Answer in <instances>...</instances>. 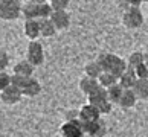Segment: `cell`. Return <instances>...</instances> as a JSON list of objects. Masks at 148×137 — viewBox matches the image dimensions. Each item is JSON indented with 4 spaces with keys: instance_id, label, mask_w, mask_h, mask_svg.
Returning <instances> with one entry per match:
<instances>
[{
    "instance_id": "4",
    "label": "cell",
    "mask_w": 148,
    "mask_h": 137,
    "mask_svg": "<svg viewBox=\"0 0 148 137\" xmlns=\"http://www.w3.org/2000/svg\"><path fill=\"white\" fill-rule=\"evenodd\" d=\"M26 57H28V61L34 64L35 67L41 65L45 63V49H43L41 43H38L37 40L31 41L28 46V50H26Z\"/></svg>"
},
{
    "instance_id": "26",
    "label": "cell",
    "mask_w": 148,
    "mask_h": 137,
    "mask_svg": "<svg viewBox=\"0 0 148 137\" xmlns=\"http://www.w3.org/2000/svg\"><path fill=\"white\" fill-rule=\"evenodd\" d=\"M9 85H12V76L8 75L5 70H2V72H0V91L5 90Z\"/></svg>"
},
{
    "instance_id": "5",
    "label": "cell",
    "mask_w": 148,
    "mask_h": 137,
    "mask_svg": "<svg viewBox=\"0 0 148 137\" xmlns=\"http://www.w3.org/2000/svg\"><path fill=\"white\" fill-rule=\"evenodd\" d=\"M61 136L63 137H84V130H83V123L79 119H73V120H67L66 123L61 125Z\"/></svg>"
},
{
    "instance_id": "25",
    "label": "cell",
    "mask_w": 148,
    "mask_h": 137,
    "mask_svg": "<svg viewBox=\"0 0 148 137\" xmlns=\"http://www.w3.org/2000/svg\"><path fill=\"white\" fill-rule=\"evenodd\" d=\"M29 79L31 78H28V76H21V75H12V85H15V87H18V89L23 91V89L26 87V84L29 82Z\"/></svg>"
},
{
    "instance_id": "30",
    "label": "cell",
    "mask_w": 148,
    "mask_h": 137,
    "mask_svg": "<svg viewBox=\"0 0 148 137\" xmlns=\"http://www.w3.org/2000/svg\"><path fill=\"white\" fill-rule=\"evenodd\" d=\"M113 105L114 104H112L110 101H107V102H104L102 105H99L98 108H99V111H101V114H108L112 111V108H113Z\"/></svg>"
},
{
    "instance_id": "18",
    "label": "cell",
    "mask_w": 148,
    "mask_h": 137,
    "mask_svg": "<svg viewBox=\"0 0 148 137\" xmlns=\"http://www.w3.org/2000/svg\"><path fill=\"white\" fill-rule=\"evenodd\" d=\"M84 72H86V76H90V78L98 79V78L102 75L104 70H102L101 64L98 63V61H92V63H87V64H86Z\"/></svg>"
},
{
    "instance_id": "19",
    "label": "cell",
    "mask_w": 148,
    "mask_h": 137,
    "mask_svg": "<svg viewBox=\"0 0 148 137\" xmlns=\"http://www.w3.org/2000/svg\"><path fill=\"white\" fill-rule=\"evenodd\" d=\"M40 91H41L40 82H38L37 79H34V78H31L29 82L26 84V87L23 89V95L25 96H29V97H35Z\"/></svg>"
},
{
    "instance_id": "23",
    "label": "cell",
    "mask_w": 148,
    "mask_h": 137,
    "mask_svg": "<svg viewBox=\"0 0 148 137\" xmlns=\"http://www.w3.org/2000/svg\"><path fill=\"white\" fill-rule=\"evenodd\" d=\"M98 81H99V85L104 87V89H110L112 85H114L118 82V78L112 73L108 72H102V75L98 78Z\"/></svg>"
},
{
    "instance_id": "24",
    "label": "cell",
    "mask_w": 148,
    "mask_h": 137,
    "mask_svg": "<svg viewBox=\"0 0 148 137\" xmlns=\"http://www.w3.org/2000/svg\"><path fill=\"white\" fill-rule=\"evenodd\" d=\"M127 64H128V67H131V69L139 67L140 64H144V53H142V52H133L128 57Z\"/></svg>"
},
{
    "instance_id": "12",
    "label": "cell",
    "mask_w": 148,
    "mask_h": 137,
    "mask_svg": "<svg viewBox=\"0 0 148 137\" xmlns=\"http://www.w3.org/2000/svg\"><path fill=\"white\" fill-rule=\"evenodd\" d=\"M87 97H89V104H92V105H95V107H99V105H102L104 102L110 101L108 99L107 89H104V87H99V89L95 90L92 95H89Z\"/></svg>"
},
{
    "instance_id": "6",
    "label": "cell",
    "mask_w": 148,
    "mask_h": 137,
    "mask_svg": "<svg viewBox=\"0 0 148 137\" xmlns=\"http://www.w3.org/2000/svg\"><path fill=\"white\" fill-rule=\"evenodd\" d=\"M81 123H83L84 133L90 137H104L107 133V125L102 119L93 120V122H81Z\"/></svg>"
},
{
    "instance_id": "33",
    "label": "cell",
    "mask_w": 148,
    "mask_h": 137,
    "mask_svg": "<svg viewBox=\"0 0 148 137\" xmlns=\"http://www.w3.org/2000/svg\"><path fill=\"white\" fill-rule=\"evenodd\" d=\"M29 2H34V3H43V2H47V0H29Z\"/></svg>"
},
{
    "instance_id": "11",
    "label": "cell",
    "mask_w": 148,
    "mask_h": 137,
    "mask_svg": "<svg viewBox=\"0 0 148 137\" xmlns=\"http://www.w3.org/2000/svg\"><path fill=\"white\" fill-rule=\"evenodd\" d=\"M25 35L28 37L31 41L37 40V38L41 35L40 20H26L25 21Z\"/></svg>"
},
{
    "instance_id": "14",
    "label": "cell",
    "mask_w": 148,
    "mask_h": 137,
    "mask_svg": "<svg viewBox=\"0 0 148 137\" xmlns=\"http://www.w3.org/2000/svg\"><path fill=\"white\" fill-rule=\"evenodd\" d=\"M138 99H139V97L136 96L134 90L133 89H127V90H124L118 105L122 107V108H131V107L136 105V101H138Z\"/></svg>"
},
{
    "instance_id": "7",
    "label": "cell",
    "mask_w": 148,
    "mask_h": 137,
    "mask_svg": "<svg viewBox=\"0 0 148 137\" xmlns=\"http://www.w3.org/2000/svg\"><path fill=\"white\" fill-rule=\"evenodd\" d=\"M2 102L6 104V105H14V104H17L21 96H23V91H21L18 87L15 85H9L6 87L5 90H2Z\"/></svg>"
},
{
    "instance_id": "29",
    "label": "cell",
    "mask_w": 148,
    "mask_h": 137,
    "mask_svg": "<svg viewBox=\"0 0 148 137\" xmlns=\"http://www.w3.org/2000/svg\"><path fill=\"white\" fill-rule=\"evenodd\" d=\"M8 64H9V57L5 50H2V53H0V69L5 70L8 67Z\"/></svg>"
},
{
    "instance_id": "32",
    "label": "cell",
    "mask_w": 148,
    "mask_h": 137,
    "mask_svg": "<svg viewBox=\"0 0 148 137\" xmlns=\"http://www.w3.org/2000/svg\"><path fill=\"white\" fill-rule=\"evenodd\" d=\"M144 63L148 65V52H147V53H144Z\"/></svg>"
},
{
    "instance_id": "34",
    "label": "cell",
    "mask_w": 148,
    "mask_h": 137,
    "mask_svg": "<svg viewBox=\"0 0 148 137\" xmlns=\"http://www.w3.org/2000/svg\"><path fill=\"white\" fill-rule=\"evenodd\" d=\"M145 2H147V3H148V0H145Z\"/></svg>"
},
{
    "instance_id": "3",
    "label": "cell",
    "mask_w": 148,
    "mask_h": 137,
    "mask_svg": "<svg viewBox=\"0 0 148 137\" xmlns=\"http://www.w3.org/2000/svg\"><path fill=\"white\" fill-rule=\"evenodd\" d=\"M23 5L20 0H2L0 2V17L3 20H15L21 14Z\"/></svg>"
},
{
    "instance_id": "10",
    "label": "cell",
    "mask_w": 148,
    "mask_h": 137,
    "mask_svg": "<svg viewBox=\"0 0 148 137\" xmlns=\"http://www.w3.org/2000/svg\"><path fill=\"white\" fill-rule=\"evenodd\" d=\"M138 75H136V70L134 69H131V67H127V70L119 76V84L124 87L125 90L127 89H133L134 84H136V81H138Z\"/></svg>"
},
{
    "instance_id": "13",
    "label": "cell",
    "mask_w": 148,
    "mask_h": 137,
    "mask_svg": "<svg viewBox=\"0 0 148 137\" xmlns=\"http://www.w3.org/2000/svg\"><path fill=\"white\" fill-rule=\"evenodd\" d=\"M99 81L98 79H95V78H90V76H84L83 79L79 81V89H81V91L83 93H86L87 96L89 95H92L95 90H98L99 89Z\"/></svg>"
},
{
    "instance_id": "35",
    "label": "cell",
    "mask_w": 148,
    "mask_h": 137,
    "mask_svg": "<svg viewBox=\"0 0 148 137\" xmlns=\"http://www.w3.org/2000/svg\"><path fill=\"white\" fill-rule=\"evenodd\" d=\"M49 2H51V0H49Z\"/></svg>"
},
{
    "instance_id": "15",
    "label": "cell",
    "mask_w": 148,
    "mask_h": 137,
    "mask_svg": "<svg viewBox=\"0 0 148 137\" xmlns=\"http://www.w3.org/2000/svg\"><path fill=\"white\" fill-rule=\"evenodd\" d=\"M21 14H23L25 20H38V3L28 0L21 8Z\"/></svg>"
},
{
    "instance_id": "20",
    "label": "cell",
    "mask_w": 148,
    "mask_h": 137,
    "mask_svg": "<svg viewBox=\"0 0 148 137\" xmlns=\"http://www.w3.org/2000/svg\"><path fill=\"white\" fill-rule=\"evenodd\" d=\"M124 90H125V89L119 84V81H118L114 85H112L110 89H107L108 99H110V102H112V104H119V99H121V96H122Z\"/></svg>"
},
{
    "instance_id": "31",
    "label": "cell",
    "mask_w": 148,
    "mask_h": 137,
    "mask_svg": "<svg viewBox=\"0 0 148 137\" xmlns=\"http://www.w3.org/2000/svg\"><path fill=\"white\" fill-rule=\"evenodd\" d=\"M130 6H140L142 2H145V0H127Z\"/></svg>"
},
{
    "instance_id": "1",
    "label": "cell",
    "mask_w": 148,
    "mask_h": 137,
    "mask_svg": "<svg viewBox=\"0 0 148 137\" xmlns=\"http://www.w3.org/2000/svg\"><path fill=\"white\" fill-rule=\"evenodd\" d=\"M96 61L101 64L104 72H108V73L114 75L118 79L128 67V64L125 63L122 58L118 57V55H113V53H102V55L98 57Z\"/></svg>"
},
{
    "instance_id": "17",
    "label": "cell",
    "mask_w": 148,
    "mask_h": 137,
    "mask_svg": "<svg viewBox=\"0 0 148 137\" xmlns=\"http://www.w3.org/2000/svg\"><path fill=\"white\" fill-rule=\"evenodd\" d=\"M40 31H41V37L49 38V37L55 35V32L58 29L51 18H40Z\"/></svg>"
},
{
    "instance_id": "2",
    "label": "cell",
    "mask_w": 148,
    "mask_h": 137,
    "mask_svg": "<svg viewBox=\"0 0 148 137\" xmlns=\"http://www.w3.org/2000/svg\"><path fill=\"white\" fill-rule=\"evenodd\" d=\"M122 25L128 29H138L144 25V14L139 6H130L122 14Z\"/></svg>"
},
{
    "instance_id": "28",
    "label": "cell",
    "mask_w": 148,
    "mask_h": 137,
    "mask_svg": "<svg viewBox=\"0 0 148 137\" xmlns=\"http://www.w3.org/2000/svg\"><path fill=\"white\" fill-rule=\"evenodd\" d=\"M70 0H51V5L53 9H66L69 6Z\"/></svg>"
},
{
    "instance_id": "16",
    "label": "cell",
    "mask_w": 148,
    "mask_h": 137,
    "mask_svg": "<svg viewBox=\"0 0 148 137\" xmlns=\"http://www.w3.org/2000/svg\"><path fill=\"white\" fill-rule=\"evenodd\" d=\"M34 64H31L28 59L26 61H20L14 65V73L15 75H21V76H28V78H32V73H34Z\"/></svg>"
},
{
    "instance_id": "22",
    "label": "cell",
    "mask_w": 148,
    "mask_h": 137,
    "mask_svg": "<svg viewBox=\"0 0 148 137\" xmlns=\"http://www.w3.org/2000/svg\"><path fill=\"white\" fill-rule=\"evenodd\" d=\"M53 9L51 2H43V3H38V20L40 18H51L52 14H53Z\"/></svg>"
},
{
    "instance_id": "9",
    "label": "cell",
    "mask_w": 148,
    "mask_h": 137,
    "mask_svg": "<svg viewBox=\"0 0 148 137\" xmlns=\"http://www.w3.org/2000/svg\"><path fill=\"white\" fill-rule=\"evenodd\" d=\"M51 20L57 26V29H67L70 26V14L66 9H55Z\"/></svg>"
},
{
    "instance_id": "8",
    "label": "cell",
    "mask_w": 148,
    "mask_h": 137,
    "mask_svg": "<svg viewBox=\"0 0 148 137\" xmlns=\"http://www.w3.org/2000/svg\"><path fill=\"white\" fill-rule=\"evenodd\" d=\"M101 111H99V108L95 107V105H92V104H87V105H84L83 108L79 110V113H78V117L81 122H93V120H98V119H101Z\"/></svg>"
},
{
    "instance_id": "27",
    "label": "cell",
    "mask_w": 148,
    "mask_h": 137,
    "mask_svg": "<svg viewBox=\"0 0 148 137\" xmlns=\"http://www.w3.org/2000/svg\"><path fill=\"white\" fill-rule=\"evenodd\" d=\"M136 75H138V78L139 79H148V65L144 63V64H140L139 67H136Z\"/></svg>"
},
{
    "instance_id": "21",
    "label": "cell",
    "mask_w": 148,
    "mask_h": 137,
    "mask_svg": "<svg viewBox=\"0 0 148 137\" xmlns=\"http://www.w3.org/2000/svg\"><path fill=\"white\" fill-rule=\"evenodd\" d=\"M133 90L139 99H148V79H138Z\"/></svg>"
}]
</instances>
